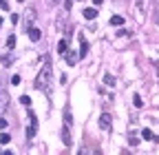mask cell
I'll return each instance as SVG.
<instances>
[{
	"label": "cell",
	"instance_id": "cell-12",
	"mask_svg": "<svg viewBox=\"0 0 159 155\" xmlns=\"http://www.w3.org/2000/svg\"><path fill=\"white\" fill-rule=\"evenodd\" d=\"M67 49H69V40L62 38V40L58 42V53H67Z\"/></svg>",
	"mask_w": 159,
	"mask_h": 155
},
{
	"label": "cell",
	"instance_id": "cell-7",
	"mask_svg": "<svg viewBox=\"0 0 159 155\" xmlns=\"http://www.w3.org/2000/svg\"><path fill=\"white\" fill-rule=\"evenodd\" d=\"M84 18H86V20H95V18H97V9L86 7V9H84Z\"/></svg>",
	"mask_w": 159,
	"mask_h": 155
},
{
	"label": "cell",
	"instance_id": "cell-14",
	"mask_svg": "<svg viewBox=\"0 0 159 155\" xmlns=\"http://www.w3.org/2000/svg\"><path fill=\"white\" fill-rule=\"evenodd\" d=\"M142 138H144V140H153L155 135H153V131H150V129H144V131H142Z\"/></svg>",
	"mask_w": 159,
	"mask_h": 155
},
{
	"label": "cell",
	"instance_id": "cell-9",
	"mask_svg": "<svg viewBox=\"0 0 159 155\" xmlns=\"http://www.w3.org/2000/svg\"><path fill=\"white\" fill-rule=\"evenodd\" d=\"M29 38H31L33 42H38V40L42 38V31H40V29H35V27H31V29H29Z\"/></svg>",
	"mask_w": 159,
	"mask_h": 155
},
{
	"label": "cell",
	"instance_id": "cell-2",
	"mask_svg": "<svg viewBox=\"0 0 159 155\" xmlns=\"http://www.w3.org/2000/svg\"><path fill=\"white\" fill-rule=\"evenodd\" d=\"M29 115V129H27V138H35V133H38V117H35V113L33 111H29L27 113Z\"/></svg>",
	"mask_w": 159,
	"mask_h": 155
},
{
	"label": "cell",
	"instance_id": "cell-3",
	"mask_svg": "<svg viewBox=\"0 0 159 155\" xmlns=\"http://www.w3.org/2000/svg\"><path fill=\"white\" fill-rule=\"evenodd\" d=\"M60 135H62V144L64 146H73V138H71V124L64 122L62 129H60Z\"/></svg>",
	"mask_w": 159,
	"mask_h": 155
},
{
	"label": "cell",
	"instance_id": "cell-28",
	"mask_svg": "<svg viewBox=\"0 0 159 155\" xmlns=\"http://www.w3.org/2000/svg\"><path fill=\"white\" fill-rule=\"evenodd\" d=\"M18 2H24V0H18Z\"/></svg>",
	"mask_w": 159,
	"mask_h": 155
},
{
	"label": "cell",
	"instance_id": "cell-29",
	"mask_svg": "<svg viewBox=\"0 0 159 155\" xmlns=\"http://www.w3.org/2000/svg\"><path fill=\"white\" fill-rule=\"evenodd\" d=\"M0 84H2V80H0Z\"/></svg>",
	"mask_w": 159,
	"mask_h": 155
},
{
	"label": "cell",
	"instance_id": "cell-27",
	"mask_svg": "<svg viewBox=\"0 0 159 155\" xmlns=\"http://www.w3.org/2000/svg\"><path fill=\"white\" fill-rule=\"evenodd\" d=\"M157 22H159V13H157Z\"/></svg>",
	"mask_w": 159,
	"mask_h": 155
},
{
	"label": "cell",
	"instance_id": "cell-21",
	"mask_svg": "<svg viewBox=\"0 0 159 155\" xmlns=\"http://www.w3.org/2000/svg\"><path fill=\"white\" fill-rule=\"evenodd\" d=\"M5 129H7V120H5L2 115H0V131H5Z\"/></svg>",
	"mask_w": 159,
	"mask_h": 155
},
{
	"label": "cell",
	"instance_id": "cell-19",
	"mask_svg": "<svg viewBox=\"0 0 159 155\" xmlns=\"http://www.w3.org/2000/svg\"><path fill=\"white\" fill-rule=\"evenodd\" d=\"M20 102H22L24 106H31V98H29V95H22V98H20Z\"/></svg>",
	"mask_w": 159,
	"mask_h": 155
},
{
	"label": "cell",
	"instance_id": "cell-25",
	"mask_svg": "<svg viewBox=\"0 0 159 155\" xmlns=\"http://www.w3.org/2000/svg\"><path fill=\"white\" fill-rule=\"evenodd\" d=\"M51 5H58V0H51Z\"/></svg>",
	"mask_w": 159,
	"mask_h": 155
},
{
	"label": "cell",
	"instance_id": "cell-15",
	"mask_svg": "<svg viewBox=\"0 0 159 155\" xmlns=\"http://www.w3.org/2000/svg\"><path fill=\"white\" fill-rule=\"evenodd\" d=\"M104 84L106 87H115V78L113 76H104Z\"/></svg>",
	"mask_w": 159,
	"mask_h": 155
},
{
	"label": "cell",
	"instance_id": "cell-22",
	"mask_svg": "<svg viewBox=\"0 0 159 155\" xmlns=\"http://www.w3.org/2000/svg\"><path fill=\"white\" fill-rule=\"evenodd\" d=\"M137 144H139V140L135 138V135H130V146H137Z\"/></svg>",
	"mask_w": 159,
	"mask_h": 155
},
{
	"label": "cell",
	"instance_id": "cell-17",
	"mask_svg": "<svg viewBox=\"0 0 159 155\" xmlns=\"http://www.w3.org/2000/svg\"><path fill=\"white\" fill-rule=\"evenodd\" d=\"M133 104H135V106L139 109V106H142V104H144V100H142V98H139V95L135 93V95H133Z\"/></svg>",
	"mask_w": 159,
	"mask_h": 155
},
{
	"label": "cell",
	"instance_id": "cell-18",
	"mask_svg": "<svg viewBox=\"0 0 159 155\" xmlns=\"http://www.w3.org/2000/svg\"><path fill=\"white\" fill-rule=\"evenodd\" d=\"M7 47H9V49L16 47V35H9V38H7Z\"/></svg>",
	"mask_w": 159,
	"mask_h": 155
},
{
	"label": "cell",
	"instance_id": "cell-1",
	"mask_svg": "<svg viewBox=\"0 0 159 155\" xmlns=\"http://www.w3.org/2000/svg\"><path fill=\"white\" fill-rule=\"evenodd\" d=\"M51 82H53V69H51V62L46 60L44 65H42V69L38 71L33 84H35V89L44 91V93H51Z\"/></svg>",
	"mask_w": 159,
	"mask_h": 155
},
{
	"label": "cell",
	"instance_id": "cell-4",
	"mask_svg": "<svg viewBox=\"0 0 159 155\" xmlns=\"http://www.w3.org/2000/svg\"><path fill=\"white\" fill-rule=\"evenodd\" d=\"M33 22H35V9L33 7H27V11H24V29L29 31L31 27H33Z\"/></svg>",
	"mask_w": 159,
	"mask_h": 155
},
{
	"label": "cell",
	"instance_id": "cell-26",
	"mask_svg": "<svg viewBox=\"0 0 159 155\" xmlns=\"http://www.w3.org/2000/svg\"><path fill=\"white\" fill-rule=\"evenodd\" d=\"M2 22H5V20H2V18H0V27H2Z\"/></svg>",
	"mask_w": 159,
	"mask_h": 155
},
{
	"label": "cell",
	"instance_id": "cell-5",
	"mask_svg": "<svg viewBox=\"0 0 159 155\" xmlns=\"http://www.w3.org/2000/svg\"><path fill=\"white\" fill-rule=\"evenodd\" d=\"M99 126L104 131H110V126H113V117H110V113H102L99 115Z\"/></svg>",
	"mask_w": 159,
	"mask_h": 155
},
{
	"label": "cell",
	"instance_id": "cell-13",
	"mask_svg": "<svg viewBox=\"0 0 159 155\" xmlns=\"http://www.w3.org/2000/svg\"><path fill=\"white\" fill-rule=\"evenodd\" d=\"M2 65H5V67H11V65H13V56H11V53L2 56Z\"/></svg>",
	"mask_w": 159,
	"mask_h": 155
},
{
	"label": "cell",
	"instance_id": "cell-11",
	"mask_svg": "<svg viewBox=\"0 0 159 155\" xmlns=\"http://www.w3.org/2000/svg\"><path fill=\"white\" fill-rule=\"evenodd\" d=\"M110 27H121V24H124V18H121V16H110Z\"/></svg>",
	"mask_w": 159,
	"mask_h": 155
},
{
	"label": "cell",
	"instance_id": "cell-20",
	"mask_svg": "<svg viewBox=\"0 0 159 155\" xmlns=\"http://www.w3.org/2000/svg\"><path fill=\"white\" fill-rule=\"evenodd\" d=\"M20 82H22V78H20V76H13V78H11V84H13V87H18Z\"/></svg>",
	"mask_w": 159,
	"mask_h": 155
},
{
	"label": "cell",
	"instance_id": "cell-23",
	"mask_svg": "<svg viewBox=\"0 0 159 155\" xmlns=\"http://www.w3.org/2000/svg\"><path fill=\"white\" fill-rule=\"evenodd\" d=\"M71 7H73V0H64V9H67V11H69Z\"/></svg>",
	"mask_w": 159,
	"mask_h": 155
},
{
	"label": "cell",
	"instance_id": "cell-6",
	"mask_svg": "<svg viewBox=\"0 0 159 155\" xmlns=\"http://www.w3.org/2000/svg\"><path fill=\"white\" fill-rule=\"evenodd\" d=\"M78 60H80V56H78V53H73V51H69L67 49V65H78Z\"/></svg>",
	"mask_w": 159,
	"mask_h": 155
},
{
	"label": "cell",
	"instance_id": "cell-24",
	"mask_svg": "<svg viewBox=\"0 0 159 155\" xmlns=\"http://www.w3.org/2000/svg\"><path fill=\"white\" fill-rule=\"evenodd\" d=\"M18 20H20V16H18V13H11V22L18 24Z\"/></svg>",
	"mask_w": 159,
	"mask_h": 155
},
{
	"label": "cell",
	"instance_id": "cell-16",
	"mask_svg": "<svg viewBox=\"0 0 159 155\" xmlns=\"http://www.w3.org/2000/svg\"><path fill=\"white\" fill-rule=\"evenodd\" d=\"M9 142H11V135H9V133H2V135H0V144H9Z\"/></svg>",
	"mask_w": 159,
	"mask_h": 155
},
{
	"label": "cell",
	"instance_id": "cell-10",
	"mask_svg": "<svg viewBox=\"0 0 159 155\" xmlns=\"http://www.w3.org/2000/svg\"><path fill=\"white\" fill-rule=\"evenodd\" d=\"M86 53H89V42L80 40V58H86Z\"/></svg>",
	"mask_w": 159,
	"mask_h": 155
},
{
	"label": "cell",
	"instance_id": "cell-8",
	"mask_svg": "<svg viewBox=\"0 0 159 155\" xmlns=\"http://www.w3.org/2000/svg\"><path fill=\"white\" fill-rule=\"evenodd\" d=\"M7 104H9V95L7 93H0V115L7 111Z\"/></svg>",
	"mask_w": 159,
	"mask_h": 155
}]
</instances>
